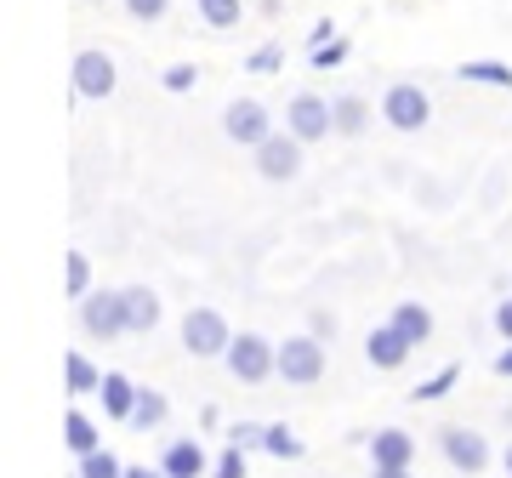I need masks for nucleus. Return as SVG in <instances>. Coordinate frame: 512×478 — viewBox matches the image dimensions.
<instances>
[{"label": "nucleus", "mask_w": 512, "mask_h": 478, "mask_svg": "<svg viewBox=\"0 0 512 478\" xmlns=\"http://www.w3.org/2000/svg\"><path fill=\"white\" fill-rule=\"evenodd\" d=\"M228 370H234L239 382H268V376H279V348L268 342V336L256 331H239L234 342H228Z\"/></svg>", "instance_id": "nucleus-1"}, {"label": "nucleus", "mask_w": 512, "mask_h": 478, "mask_svg": "<svg viewBox=\"0 0 512 478\" xmlns=\"http://www.w3.org/2000/svg\"><path fill=\"white\" fill-rule=\"evenodd\" d=\"M228 342H234V331H228V319H222L217 308H188L183 348L194 353V359H228Z\"/></svg>", "instance_id": "nucleus-2"}, {"label": "nucleus", "mask_w": 512, "mask_h": 478, "mask_svg": "<svg viewBox=\"0 0 512 478\" xmlns=\"http://www.w3.org/2000/svg\"><path fill=\"white\" fill-rule=\"evenodd\" d=\"M279 376L291 387H313L325 376V342L319 336H285L279 342Z\"/></svg>", "instance_id": "nucleus-3"}, {"label": "nucleus", "mask_w": 512, "mask_h": 478, "mask_svg": "<svg viewBox=\"0 0 512 478\" xmlns=\"http://www.w3.org/2000/svg\"><path fill=\"white\" fill-rule=\"evenodd\" d=\"M80 325H86V336H97V342H114V336H126V291H92L80 296Z\"/></svg>", "instance_id": "nucleus-4"}, {"label": "nucleus", "mask_w": 512, "mask_h": 478, "mask_svg": "<svg viewBox=\"0 0 512 478\" xmlns=\"http://www.w3.org/2000/svg\"><path fill=\"white\" fill-rule=\"evenodd\" d=\"M285 131H291V137H302V143L330 137V131H336V103H325L319 92H296L291 109H285Z\"/></svg>", "instance_id": "nucleus-5"}, {"label": "nucleus", "mask_w": 512, "mask_h": 478, "mask_svg": "<svg viewBox=\"0 0 512 478\" xmlns=\"http://www.w3.org/2000/svg\"><path fill=\"white\" fill-rule=\"evenodd\" d=\"M382 120L393 131H421L433 120V103H427V92H421L416 80H399V86H387V97H382Z\"/></svg>", "instance_id": "nucleus-6"}, {"label": "nucleus", "mask_w": 512, "mask_h": 478, "mask_svg": "<svg viewBox=\"0 0 512 478\" xmlns=\"http://www.w3.org/2000/svg\"><path fill=\"white\" fill-rule=\"evenodd\" d=\"M222 131H228L239 148H262L274 137V120H268V109H262L256 97H234V103L222 109Z\"/></svg>", "instance_id": "nucleus-7"}, {"label": "nucleus", "mask_w": 512, "mask_h": 478, "mask_svg": "<svg viewBox=\"0 0 512 478\" xmlns=\"http://www.w3.org/2000/svg\"><path fill=\"white\" fill-rule=\"evenodd\" d=\"M74 97H86V103H103V97L114 92V57L109 52H97V46H86V52L74 57Z\"/></svg>", "instance_id": "nucleus-8"}, {"label": "nucleus", "mask_w": 512, "mask_h": 478, "mask_svg": "<svg viewBox=\"0 0 512 478\" xmlns=\"http://www.w3.org/2000/svg\"><path fill=\"white\" fill-rule=\"evenodd\" d=\"M302 137H291V131H274L268 143L256 148V171L268 177V183H291L296 171H302Z\"/></svg>", "instance_id": "nucleus-9"}, {"label": "nucleus", "mask_w": 512, "mask_h": 478, "mask_svg": "<svg viewBox=\"0 0 512 478\" xmlns=\"http://www.w3.org/2000/svg\"><path fill=\"white\" fill-rule=\"evenodd\" d=\"M439 450L456 473H484V467H490V444H484V433H473V427H439Z\"/></svg>", "instance_id": "nucleus-10"}, {"label": "nucleus", "mask_w": 512, "mask_h": 478, "mask_svg": "<svg viewBox=\"0 0 512 478\" xmlns=\"http://www.w3.org/2000/svg\"><path fill=\"white\" fill-rule=\"evenodd\" d=\"M410 348H416V342H410L393 319H387V325H376V331H370V342H365V353H370V365H376V370H399L404 359H410Z\"/></svg>", "instance_id": "nucleus-11"}, {"label": "nucleus", "mask_w": 512, "mask_h": 478, "mask_svg": "<svg viewBox=\"0 0 512 478\" xmlns=\"http://www.w3.org/2000/svg\"><path fill=\"white\" fill-rule=\"evenodd\" d=\"M370 461H376V467H410V461H416V439H410L404 427H382V433L370 439Z\"/></svg>", "instance_id": "nucleus-12"}, {"label": "nucleus", "mask_w": 512, "mask_h": 478, "mask_svg": "<svg viewBox=\"0 0 512 478\" xmlns=\"http://www.w3.org/2000/svg\"><path fill=\"white\" fill-rule=\"evenodd\" d=\"M97 393H103V410H109L114 422H131V410H137V393H143V387L131 382V376H120V370H103V387H97Z\"/></svg>", "instance_id": "nucleus-13"}, {"label": "nucleus", "mask_w": 512, "mask_h": 478, "mask_svg": "<svg viewBox=\"0 0 512 478\" xmlns=\"http://www.w3.org/2000/svg\"><path fill=\"white\" fill-rule=\"evenodd\" d=\"M126 325L137 336H148L154 325H160V296L148 291V285H131V291H126Z\"/></svg>", "instance_id": "nucleus-14"}, {"label": "nucleus", "mask_w": 512, "mask_h": 478, "mask_svg": "<svg viewBox=\"0 0 512 478\" xmlns=\"http://www.w3.org/2000/svg\"><path fill=\"white\" fill-rule=\"evenodd\" d=\"M171 478H200L205 473V450L200 439H177V444H165V461H160Z\"/></svg>", "instance_id": "nucleus-15"}, {"label": "nucleus", "mask_w": 512, "mask_h": 478, "mask_svg": "<svg viewBox=\"0 0 512 478\" xmlns=\"http://www.w3.org/2000/svg\"><path fill=\"white\" fill-rule=\"evenodd\" d=\"M461 80H473V86H501V92H507L512 63H501V57H467V63H461Z\"/></svg>", "instance_id": "nucleus-16"}, {"label": "nucleus", "mask_w": 512, "mask_h": 478, "mask_svg": "<svg viewBox=\"0 0 512 478\" xmlns=\"http://www.w3.org/2000/svg\"><path fill=\"white\" fill-rule=\"evenodd\" d=\"M63 439H69L74 456H92V450H103V439H97L92 416H80V410H69V416H63Z\"/></svg>", "instance_id": "nucleus-17"}, {"label": "nucleus", "mask_w": 512, "mask_h": 478, "mask_svg": "<svg viewBox=\"0 0 512 478\" xmlns=\"http://www.w3.org/2000/svg\"><path fill=\"white\" fill-rule=\"evenodd\" d=\"M393 325H399L404 336H410V342H427V336H433V313L421 308V302H399V308H393Z\"/></svg>", "instance_id": "nucleus-18"}, {"label": "nucleus", "mask_w": 512, "mask_h": 478, "mask_svg": "<svg viewBox=\"0 0 512 478\" xmlns=\"http://www.w3.org/2000/svg\"><path fill=\"white\" fill-rule=\"evenodd\" d=\"M63 376H69V393L80 399V393H97L103 387V370L86 359V353H69V365H63Z\"/></svg>", "instance_id": "nucleus-19"}, {"label": "nucleus", "mask_w": 512, "mask_h": 478, "mask_svg": "<svg viewBox=\"0 0 512 478\" xmlns=\"http://www.w3.org/2000/svg\"><path fill=\"white\" fill-rule=\"evenodd\" d=\"M370 126V103L365 97H336V131L342 137H359Z\"/></svg>", "instance_id": "nucleus-20"}, {"label": "nucleus", "mask_w": 512, "mask_h": 478, "mask_svg": "<svg viewBox=\"0 0 512 478\" xmlns=\"http://www.w3.org/2000/svg\"><path fill=\"white\" fill-rule=\"evenodd\" d=\"M165 393H154V387H143V393H137V410H131V427H137V433H148V427H160L165 422Z\"/></svg>", "instance_id": "nucleus-21"}, {"label": "nucleus", "mask_w": 512, "mask_h": 478, "mask_svg": "<svg viewBox=\"0 0 512 478\" xmlns=\"http://www.w3.org/2000/svg\"><path fill=\"white\" fill-rule=\"evenodd\" d=\"M194 6L211 29H239V18H245V0H194Z\"/></svg>", "instance_id": "nucleus-22"}, {"label": "nucleus", "mask_w": 512, "mask_h": 478, "mask_svg": "<svg viewBox=\"0 0 512 478\" xmlns=\"http://www.w3.org/2000/svg\"><path fill=\"white\" fill-rule=\"evenodd\" d=\"M262 450H268V456H279V461H296V456H302V439H296L285 422H274L268 433H262Z\"/></svg>", "instance_id": "nucleus-23"}, {"label": "nucleus", "mask_w": 512, "mask_h": 478, "mask_svg": "<svg viewBox=\"0 0 512 478\" xmlns=\"http://www.w3.org/2000/svg\"><path fill=\"white\" fill-rule=\"evenodd\" d=\"M456 382H461V365H444L439 376H427V382H421L410 399H416V405H433V399H444V393H450Z\"/></svg>", "instance_id": "nucleus-24"}, {"label": "nucleus", "mask_w": 512, "mask_h": 478, "mask_svg": "<svg viewBox=\"0 0 512 478\" xmlns=\"http://www.w3.org/2000/svg\"><path fill=\"white\" fill-rule=\"evenodd\" d=\"M80 478H126V467L109 450H92V456H80Z\"/></svg>", "instance_id": "nucleus-25"}, {"label": "nucleus", "mask_w": 512, "mask_h": 478, "mask_svg": "<svg viewBox=\"0 0 512 478\" xmlns=\"http://www.w3.org/2000/svg\"><path fill=\"white\" fill-rule=\"evenodd\" d=\"M194 80H200V69H194V63H171V69L160 74V86H165V92H177V97L194 92Z\"/></svg>", "instance_id": "nucleus-26"}, {"label": "nucleus", "mask_w": 512, "mask_h": 478, "mask_svg": "<svg viewBox=\"0 0 512 478\" xmlns=\"http://www.w3.org/2000/svg\"><path fill=\"white\" fill-rule=\"evenodd\" d=\"M69 296H92V262L69 251Z\"/></svg>", "instance_id": "nucleus-27"}, {"label": "nucleus", "mask_w": 512, "mask_h": 478, "mask_svg": "<svg viewBox=\"0 0 512 478\" xmlns=\"http://www.w3.org/2000/svg\"><path fill=\"white\" fill-rule=\"evenodd\" d=\"M308 57H313V69H342V63H348V40L336 35L330 46H313Z\"/></svg>", "instance_id": "nucleus-28"}, {"label": "nucleus", "mask_w": 512, "mask_h": 478, "mask_svg": "<svg viewBox=\"0 0 512 478\" xmlns=\"http://www.w3.org/2000/svg\"><path fill=\"white\" fill-rule=\"evenodd\" d=\"M211 478H245V450L228 444V450L217 456V467H211Z\"/></svg>", "instance_id": "nucleus-29"}, {"label": "nucleus", "mask_w": 512, "mask_h": 478, "mask_svg": "<svg viewBox=\"0 0 512 478\" xmlns=\"http://www.w3.org/2000/svg\"><path fill=\"white\" fill-rule=\"evenodd\" d=\"M262 433H268V427H256V422H234V427H228V444H239V450H262Z\"/></svg>", "instance_id": "nucleus-30"}, {"label": "nucleus", "mask_w": 512, "mask_h": 478, "mask_svg": "<svg viewBox=\"0 0 512 478\" xmlns=\"http://www.w3.org/2000/svg\"><path fill=\"white\" fill-rule=\"evenodd\" d=\"M126 12H131L137 23H160L165 12H171V0H126Z\"/></svg>", "instance_id": "nucleus-31"}, {"label": "nucleus", "mask_w": 512, "mask_h": 478, "mask_svg": "<svg viewBox=\"0 0 512 478\" xmlns=\"http://www.w3.org/2000/svg\"><path fill=\"white\" fill-rule=\"evenodd\" d=\"M279 69V46H256L251 52V74H274Z\"/></svg>", "instance_id": "nucleus-32"}, {"label": "nucleus", "mask_w": 512, "mask_h": 478, "mask_svg": "<svg viewBox=\"0 0 512 478\" xmlns=\"http://www.w3.org/2000/svg\"><path fill=\"white\" fill-rule=\"evenodd\" d=\"M330 40H336V23L319 18V23H313V35H308V52H313V46H330Z\"/></svg>", "instance_id": "nucleus-33"}, {"label": "nucleus", "mask_w": 512, "mask_h": 478, "mask_svg": "<svg viewBox=\"0 0 512 478\" xmlns=\"http://www.w3.org/2000/svg\"><path fill=\"white\" fill-rule=\"evenodd\" d=\"M495 331H501V342H512V296L495 308Z\"/></svg>", "instance_id": "nucleus-34"}, {"label": "nucleus", "mask_w": 512, "mask_h": 478, "mask_svg": "<svg viewBox=\"0 0 512 478\" xmlns=\"http://www.w3.org/2000/svg\"><path fill=\"white\" fill-rule=\"evenodd\" d=\"M313 336H319V342H325V336H336V319H330V313H313Z\"/></svg>", "instance_id": "nucleus-35"}, {"label": "nucleus", "mask_w": 512, "mask_h": 478, "mask_svg": "<svg viewBox=\"0 0 512 478\" xmlns=\"http://www.w3.org/2000/svg\"><path fill=\"white\" fill-rule=\"evenodd\" d=\"M495 376H512V342L501 353H495Z\"/></svg>", "instance_id": "nucleus-36"}, {"label": "nucleus", "mask_w": 512, "mask_h": 478, "mask_svg": "<svg viewBox=\"0 0 512 478\" xmlns=\"http://www.w3.org/2000/svg\"><path fill=\"white\" fill-rule=\"evenodd\" d=\"M126 478H171L165 467H126Z\"/></svg>", "instance_id": "nucleus-37"}, {"label": "nucleus", "mask_w": 512, "mask_h": 478, "mask_svg": "<svg viewBox=\"0 0 512 478\" xmlns=\"http://www.w3.org/2000/svg\"><path fill=\"white\" fill-rule=\"evenodd\" d=\"M376 478H410V467H376Z\"/></svg>", "instance_id": "nucleus-38"}, {"label": "nucleus", "mask_w": 512, "mask_h": 478, "mask_svg": "<svg viewBox=\"0 0 512 478\" xmlns=\"http://www.w3.org/2000/svg\"><path fill=\"white\" fill-rule=\"evenodd\" d=\"M501 461H507V478H512V444H507V456H501Z\"/></svg>", "instance_id": "nucleus-39"}]
</instances>
